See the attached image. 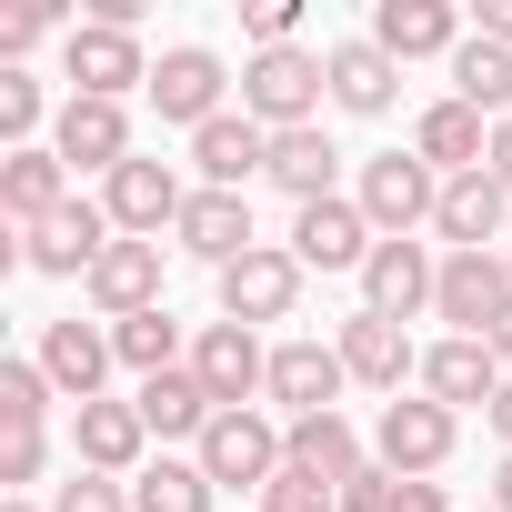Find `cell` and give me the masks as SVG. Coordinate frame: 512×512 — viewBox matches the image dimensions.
<instances>
[{
  "label": "cell",
  "mask_w": 512,
  "mask_h": 512,
  "mask_svg": "<svg viewBox=\"0 0 512 512\" xmlns=\"http://www.w3.org/2000/svg\"><path fill=\"white\" fill-rule=\"evenodd\" d=\"M322 101H332V71H322V51H251V71H241V111L262 121V131H312L322 121Z\"/></svg>",
  "instance_id": "cell-1"
},
{
  "label": "cell",
  "mask_w": 512,
  "mask_h": 512,
  "mask_svg": "<svg viewBox=\"0 0 512 512\" xmlns=\"http://www.w3.org/2000/svg\"><path fill=\"white\" fill-rule=\"evenodd\" d=\"M201 472H211V492H272L282 472H292V442H282V422L272 412H221L211 432H201V452H191Z\"/></svg>",
  "instance_id": "cell-2"
},
{
  "label": "cell",
  "mask_w": 512,
  "mask_h": 512,
  "mask_svg": "<svg viewBox=\"0 0 512 512\" xmlns=\"http://www.w3.org/2000/svg\"><path fill=\"white\" fill-rule=\"evenodd\" d=\"M352 201H362V221H372L382 241H412V231L442 211V171H432L422 151H372L362 181H352Z\"/></svg>",
  "instance_id": "cell-3"
},
{
  "label": "cell",
  "mask_w": 512,
  "mask_h": 512,
  "mask_svg": "<svg viewBox=\"0 0 512 512\" xmlns=\"http://www.w3.org/2000/svg\"><path fill=\"white\" fill-rule=\"evenodd\" d=\"M452 442H462V412H442L432 392L422 402H382V422H372V462L402 472V482H432L452 462Z\"/></svg>",
  "instance_id": "cell-4"
},
{
  "label": "cell",
  "mask_w": 512,
  "mask_h": 512,
  "mask_svg": "<svg viewBox=\"0 0 512 512\" xmlns=\"http://www.w3.org/2000/svg\"><path fill=\"white\" fill-rule=\"evenodd\" d=\"M432 312H442L462 342H492L502 312H512V262H502V251H452L442 282H432Z\"/></svg>",
  "instance_id": "cell-5"
},
{
  "label": "cell",
  "mask_w": 512,
  "mask_h": 512,
  "mask_svg": "<svg viewBox=\"0 0 512 512\" xmlns=\"http://www.w3.org/2000/svg\"><path fill=\"white\" fill-rule=\"evenodd\" d=\"M101 211H111V231L121 241H161V231H181V211H191V191H181V171L171 161H121L111 181H101Z\"/></svg>",
  "instance_id": "cell-6"
},
{
  "label": "cell",
  "mask_w": 512,
  "mask_h": 512,
  "mask_svg": "<svg viewBox=\"0 0 512 512\" xmlns=\"http://www.w3.org/2000/svg\"><path fill=\"white\" fill-rule=\"evenodd\" d=\"M191 372H201V392L221 412H251V392H272V352H262L251 322H201L191 332Z\"/></svg>",
  "instance_id": "cell-7"
},
{
  "label": "cell",
  "mask_w": 512,
  "mask_h": 512,
  "mask_svg": "<svg viewBox=\"0 0 512 512\" xmlns=\"http://www.w3.org/2000/svg\"><path fill=\"white\" fill-rule=\"evenodd\" d=\"M61 81H71V101H121L131 81L151 91V61H141L131 31H111V21H71V41H61Z\"/></svg>",
  "instance_id": "cell-8"
},
{
  "label": "cell",
  "mask_w": 512,
  "mask_h": 512,
  "mask_svg": "<svg viewBox=\"0 0 512 512\" xmlns=\"http://www.w3.org/2000/svg\"><path fill=\"white\" fill-rule=\"evenodd\" d=\"M372 241H382V231L362 221V201L332 191V201H302V211H292V241H282V251H292L302 272H362Z\"/></svg>",
  "instance_id": "cell-9"
},
{
  "label": "cell",
  "mask_w": 512,
  "mask_h": 512,
  "mask_svg": "<svg viewBox=\"0 0 512 512\" xmlns=\"http://www.w3.org/2000/svg\"><path fill=\"white\" fill-rule=\"evenodd\" d=\"M111 241H121V231H111V211H101V201H61L41 231H21V262H31V272H51V282H71V272L91 282Z\"/></svg>",
  "instance_id": "cell-10"
},
{
  "label": "cell",
  "mask_w": 512,
  "mask_h": 512,
  "mask_svg": "<svg viewBox=\"0 0 512 512\" xmlns=\"http://www.w3.org/2000/svg\"><path fill=\"white\" fill-rule=\"evenodd\" d=\"M292 302H302V262L282 241H262V251H241V262L221 272V322H292Z\"/></svg>",
  "instance_id": "cell-11"
},
{
  "label": "cell",
  "mask_w": 512,
  "mask_h": 512,
  "mask_svg": "<svg viewBox=\"0 0 512 512\" xmlns=\"http://www.w3.org/2000/svg\"><path fill=\"white\" fill-rule=\"evenodd\" d=\"M221 91H231V71H221L211 51H191V41L151 61V111L181 121V131H211V121H221Z\"/></svg>",
  "instance_id": "cell-12"
},
{
  "label": "cell",
  "mask_w": 512,
  "mask_h": 512,
  "mask_svg": "<svg viewBox=\"0 0 512 512\" xmlns=\"http://www.w3.org/2000/svg\"><path fill=\"white\" fill-rule=\"evenodd\" d=\"M432 282H442V262H432L422 241H372V262H362V312L412 322V312H432Z\"/></svg>",
  "instance_id": "cell-13"
},
{
  "label": "cell",
  "mask_w": 512,
  "mask_h": 512,
  "mask_svg": "<svg viewBox=\"0 0 512 512\" xmlns=\"http://www.w3.org/2000/svg\"><path fill=\"white\" fill-rule=\"evenodd\" d=\"M191 262H211V272H231L241 251H262V231H251V191H191V211H181V231H171Z\"/></svg>",
  "instance_id": "cell-14"
},
{
  "label": "cell",
  "mask_w": 512,
  "mask_h": 512,
  "mask_svg": "<svg viewBox=\"0 0 512 512\" xmlns=\"http://www.w3.org/2000/svg\"><path fill=\"white\" fill-rule=\"evenodd\" d=\"M51 151L71 161V171H121L131 161V111L121 101H61V121H51Z\"/></svg>",
  "instance_id": "cell-15"
},
{
  "label": "cell",
  "mask_w": 512,
  "mask_h": 512,
  "mask_svg": "<svg viewBox=\"0 0 512 512\" xmlns=\"http://www.w3.org/2000/svg\"><path fill=\"white\" fill-rule=\"evenodd\" d=\"M512 191L492 181V171H462V181H442V211H432V231L452 241V251H502L512 231Z\"/></svg>",
  "instance_id": "cell-16"
},
{
  "label": "cell",
  "mask_w": 512,
  "mask_h": 512,
  "mask_svg": "<svg viewBox=\"0 0 512 512\" xmlns=\"http://www.w3.org/2000/svg\"><path fill=\"white\" fill-rule=\"evenodd\" d=\"M31 362L51 372V392H61V402H101V382H111V362H121V352H111V332H101V322H51Z\"/></svg>",
  "instance_id": "cell-17"
},
{
  "label": "cell",
  "mask_w": 512,
  "mask_h": 512,
  "mask_svg": "<svg viewBox=\"0 0 512 512\" xmlns=\"http://www.w3.org/2000/svg\"><path fill=\"white\" fill-rule=\"evenodd\" d=\"M141 442H151L141 402H81V412H71V452H81V472L131 482V472H141Z\"/></svg>",
  "instance_id": "cell-18"
},
{
  "label": "cell",
  "mask_w": 512,
  "mask_h": 512,
  "mask_svg": "<svg viewBox=\"0 0 512 512\" xmlns=\"http://www.w3.org/2000/svg\"><path fill=\"white\" fill-rule=\"evenodd\" d=\"M191 171H201V191H241L251 171H272V131L251 111H221L211 131H191Z\"/></svg>",
  "instance_id": "cell-19"
},
{
  "label": "cell",
  "mask_w": 512,
  "mask_h": 512,
  "mask_svg": "<svg viewBox=\"0 0 512 512\" xmlns=\"http://www.w3.org/2000/svg\"><path fill=\"white\" fill-rule=\"evenodd\" d=\"M322 71H332V101H342V111H362V121H382V111L402 101V61H392L372 31H362V41H332V51H322Z\"/></svg>",
  "instance_id": "cell-20"
},
{
  "label": "cell",
  "mask_w": 512,
  "mask_h": 512,
  "mask_svg": "<svg viewBox=\"0 0 512 512\" xmlns=\"http://www.w3.org/2000/svg\"><path fill=\"white\" fill-rule=\"evenodd\" d=\"M342 372L402 402V382L422 372V352H412V332H402V322H382V312H352V322H342Z\"/></svg>",
  "instance_id": "cell-21"
},
{
  "label": "cell",
  "mask_w": 512,
  "mask_h": 512,
  "mask_svg": "<svg viewBox=\"0 0 512 512\" xmlns=\"http://www.w3.org/2000/svg\"><path fill=\"white\" fill-rule=\"evenodd\" d=\"M502 382H512V372H502V352H492V342H462V332H452V342H432V352H422V392H432L442 412H462V402H482V412H492V392H502Z\"/></svg>",
  "instance_id": "cell-22"
},
{
  "label": "cell",
  "mask_w": 512,
  "mask_h": 512,
  "mask_svg": "<svg viewBox=\"0 0 512 512\" xmlns=\"http://www.w3.org/2000/svg\"><path fill=\"white\" fill-rule=\"evenodd\" d=\"M342 342H282L272 352V402L302 422V412H342Z\"/></svg>",
  "instance_id": "cell-23"
},
{
  "label": "cell",
  "mask_w": 512,
  "mask_h": 512,
  "mask_svg": "<svg viewBox=\"0 0 512 512\" xmlns=\"http://www.w3.org/2000/svg\"><path fill=\"white\" fill-rule=\"evenodd\" d=\"M372 41H382L392 61H452V51H462V11H452V0H382V11H372Z\"/></svg>",
  "instance_id": "cell-24"
},
{
  "label": "cell",
  "mask_w": 512,
  "mask_h": 512,
  "mask_svg": "<svg viewBox=\"0 0 512 512\" xmlns=\"http://www.w3.org/2000/svg\"><path fill=\"white\" fill-rule=\"evenodd\" d=\"M71 201V161L41 141V151H11V161H0V221H11V231H41L51 211Z\"/></svg>",
  "instance_id": "cell-25"
},
{
  "label": "cell",
  "mask_w": 512,
  "mask_h": 512,
  "mask_svg": "<svg viewBox=\"0 0 512 512\" xmlns=\"http://www.w3.org/2000/svg\"><path fill=\"white\" fill-rule=\"evenodd\" d=\"M111 322H131V312H161V241H111L101 251V272L81 282Z\"/></svg>",
  "instance_id": "cell-26"
},
{
  "label": "cell",
  "mask_w": 512,
  "mask_h": 512,
  "mask_svg": "<svg viewBox=\"0 0 512 512\" xmlns=\"http://www.w3.org/2000/svg\"><path fill=\"white\" fill-rule=\"evenodd\" d=\"M412 151H422L442 181H462V171H482V161H492V121H482V111H462V101H432V111L412 121Z\"/></svg>",
  "instance_id": "cell-27"
},
{
  "label": "cell",
  "mask_w": 512,
  "mask_h": 512,
  "mask_svg": "<svg viewBox=\"0 0 512 512\" xmlns=\"http://www.w3.org/2000/svg\"><path fill=\"white\" fill-rule=\"evenodd\" d=\"M131 402H141V422H151L161 442H201V432L221 422V402L201 392V372H191V362H181V372H151Z\"/></svg>",
  "instance_id": "cell-28"
},
{
  "label": "cell",
  "mask_w": 512,
  "mask_h": 512,
  "mask_svg": "<svg viewBox=\"0 0 512 512\" xmlns=\"http://www.w3.org/2000/svg\"><path fill=\"white\" fill-rule=\"evenodd\" d=\"M282 442H292V472H322V482H352L372 462L362 432H352V412H302V422H282Z\"/></svg>",
  "instance_id": "cell-29"
},
{
  "label": "cell",
  "mask_w": 512,
  "mask_h": 512,
  "mask_svg": "<svg viewBox=\"0 0 512 512\" xmlns=\"http://www.w3.org/2000/svg\"><path fill=\"white\" fill-rule=\"evenodd\" d=\"M332 171H342V151H332L322 121H312V131H272V171H262V181H282L292 201H332Z\"/></svg>",
  "instance_id": "cell-30"
},
{
  "label": "cell",
  "mask_w": 512,
  "mask_h": 512,
  "mask_svg": "<svg viewBox=\"0 0 512 512\" xmlns=\"http://www.w3.org/2000/svg\"><path fill=\"white\" fill-rule=\"evenodd\" d=\"M452 101L482 111V121H512V51H492L482 31L452 51Z\"/></svg>",
  "instance_id": "cell-31"
},
{
  "label": "cell",
  "mask_w": 512,
  "mask_h": 512,
  "mask_svg": "<svg viewBox=\"0 0 512 512\" xmlns=\"http://www.w3.org/2000/svg\"><path fill=\"white\" fill-rule=\"evenodd\" d=\"M211 502H221V492H211L201 462H171V452H161V462L131 472V512H211Z\"/></svg>",
  "instance_id": "cell-32"
},
{
  "label": "cell",
  "mask_w": 512,
  "mask_h": 512,
  "mask_svg": "<svg viewBox=\"0 0 512 512\" xmlns=\"http://www.w3.org/2000/svg\"><path fill=\"white\" fill-rule=\"evenodd\" d=\"M111 352H121V372H181L191 352H181V322L171 312H131V322H111Z\"/></svg>",
  "instance_id": "cell-33"
},
{
  "label": "cell",
  "mask_w": 512,
  "mask_h": 512,
  "mask_svg": "<svg viewBox=\"0 0 512 512\" xmlns=\"http://www.w3.org/2000/svg\"><path fill=\"white\" fill-rule=\"evenodd\" d=\"M61 392H51V372L41 362H0V432H21V422H41Z\"/></svg>",
  "instance_id": "cell-34"
},
{
  "label": "cell",
  "mask_w": 512,
  "mask_h": 512,
  "mask_svg": "<svg viewBox=\"0 0 512 512\" xmlns=\"http://www.w3.org/2000/svg\"><path fill=\"white\" fill-rule=\"evenodd\" d=\"M41 111H51V101H41V81H31V71H0V141H11V151H41V141H31V131H41Z\"/></svg>",
  "instance_id": "cell-35"
},
{
  "label": "cell",
  "mask_w": 512,
  "mask_h": 512,
  "mask_svg": "<svg viewBox=\"0 0 512 512\" xmlns=\"http://www.w3.org/2000/svg\"><path fill=\"white\" fill-rule=\"evenodd\" d=\"M262 512H342V482H322V472H282V482L262 492Z\"/></svg>",
  "instance_id": "cell-36"
},
{
  "label": "cell",
  "mask_w": 512,
  "mask_h": 512,
  "mask_svg": "<svg viewBox=\"0 0 512 512\" xmlns=\"http://www.w3.org/2000/svg\"><path fill=\"white\" fill-rule=\"evenodd\" d=\"M51 512H131V482H111V472H71Z\"/></svg>",
  "instance_id": "cell-37"
},
{
  "label": "cell",
  "mask_w": 512,
  "mask_h": 512,
  "mask_svg": "<svg viewBox=\"0 0 512 512\" xmlns=\"http://www.w3.org/2000/svg\"><path fill=\"white\" fill-rule=\"evenodd\" d=\"M41 462H51V442H41V422H21V432H0V482H41Z\"/></svg>",
  "instance_id": "cell-38"
},
{
  "label": "cell",
  "mask_w": 512,
  "mask_h": 512,
  "mask_svg": "<svg viewBox=\"0 0 512 512\" xmlns=\"http://www.w3.org/2000/svg\"><path fill=\"white\" fill-rule=\"evenodd\" d=\"M342 512H402V472H382V462H362V472L342 482Z\"/></svg>",
  "instance_id": "cell-39"
},
{
  "label": "cell",
  "mask_w": 512,
  "mask_h": 512,
  "mask_svg": "<svg viewBox=\"0 0 512 512\" xmlns=\"http://www.w3.org/2000/svg\"><path fill=\"white\" fill-rule=\"evenodd\" d=\"M292 31H302V0H251V41L262 51H292Z\"/></svg>",
  "instance_id": "cell-40"
},
{
  "label": "cell",
  "mask_w": 512,
  "mask_h": 512,
  "mask_svg": "<svg viewBox=\"0 0 512 512\" xmlns=\"http://www.w3.org/2000/svg\"><path fill=\"white\" fill-rule=\"evenodd\" d=\"M51 21H61L51 0H31V11H11V21H0V61H21V51H31V41H41Z\"/></svg>",
  "instance_id": "cell-41"
},
{
  "label": "cell",
  "mask_w": 512,
  "mask_h": 512,
  "mask_svg": "<svg viewBox=\"0 0 512 512\" xmlns=\"http://www.w3.org/2000/svg\"><path fill=\"white\" fill-rule=\"evenodd\" d=\"M482 41H492V51H512V0H482Z\"/></svg>",
  "instance_id": "cell-42"
},
{
  "label": "cell",
  "mask_w": 512,
  "mask_h": 512,
  "mask_svg": "<svg viewBox=\"0 0 512 512\" xmlns=\"http://www.w3.org/2000/svg\"><path fill=\"white\" fill-rule=\"evenodd\" d=\"M402 512H452V492L442 482H402Z\"/></svg>",
  "instance_id": "cell-43"
},
{
  "label": "cell",
  "mask_w": 512,
  "mask_h": 512,
  "mask_svg": "<svg viewBox=\"0 0 512 512\" xmlns=\"http://www.w3.org/2000/svg\"><path fill=\"white\" fill-rule=\"evenodd\" d=\"M482 171H492V181L512 191V121H492V161H482Z\"/></svg>",
  "instance_id": "cell-44"
},
{
  "label": "cell",
  "mask_w": 512,
  "mask_h": 512,
  "mask_svg": "<svg viewBox=\"0 0 512 512\" xmlns=\"http://www.w3.org/2000/svg\"><path fill=\"white\" fill-rule=\"evenodd\" d=\"M482 422H492V432H502V452H512V382L492 392V412H482Z\"/></svg>",
  "instance_id": "cell-45"
},
{
  "label": "cell",
  "mask_w": 512,
  "mask_h": 512,
  "mask_svg": "<svg viewBox=\"0 0 512 512\" xmlns=\"http://www.w3.org/2000/svg\"><path fill=\"white\" fill-rule=\"evenodd\" d=\"M492 512H512V452H502V472H492Z\"/></svg>",
  "instance_id": "cell-46"
},
{
  "label": "cell",
  "mask_w": 512,
  "mask_h": 512,
  "mask_svg": "<svg viewBox=\"0 0 512 512\" xmlns=\"http://www.w3.org/2000/svg\"><path fill=\"white\" fill-rule=\"evenodd\" d=\"M492 352H502V372H512V312H502V332H492Z\"/></svg>",
  "instance_id": "cell-47"
},
{
  "label": "cell",
  "mask_w": 512,
  "mask_h": 512,
  "mask_svg": "<svg viewBox=\"0 0 512 512\" xmlns=\"http://www.w3.org/2000/svg\"><path fill=\"white\" fill-rule=\"evenodd\" d=\"M0 512H31V502H0Z\"/></svg>",
  "instance_id": "cell-48"
},
{
  "label": "cell",
  "mask_w": 512,
  "mask_h": 512,
  "mask_svg": "<svg viewBox=\"0 0 512 512\" xmlns=\"http://www.w3.org/2000/svg\"><path fill=\"white\" fill-rule=\"evenodd\" d=\"M502 262H512V241H502Z\"/></svg>",
  "instance_id": "cell-49"
},
{
  "label": "cell",
  "mask_w": 512,
  "mask_h": 512,
  "mask_svg": "<svg viewBox=\"0 0 512 512\" xmlns=\"http://www.w3.org/2000/svg\"><path fill=\"white\" fill-rule=\"evenodd\" d=\"M482 512H492V502H482Z\"/></svg>",
  "instance_id": "cell-50"
}]
</instances>
